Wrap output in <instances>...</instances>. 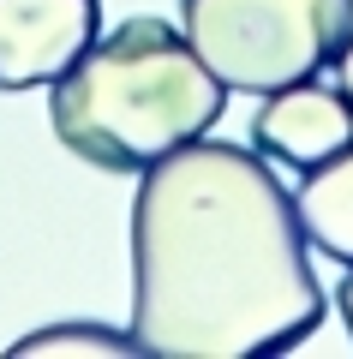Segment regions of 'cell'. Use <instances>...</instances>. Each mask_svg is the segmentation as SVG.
<instances>
[{"label":"cell","mask_w":353,"mask_h":359,"mask_svg":"<svg viewBox=\"0 0 353 359\" xmlns=\"http://www.w3.org/2000/svg\"><path fill=\"white\" fill-rule=\"evenodd\" d=\"M293 204H300L305 240H312L324 257H335L341 269H353V138L341 144L335 156L300 168Z\"/></svg>","instance_id":"8992f818"},{"label":"cell","mask_w":353,"mask_h":359,"mask_svg":"<svg viewBox=\"0 0 353 359\" xmlns=\"http://www.w3.org/2000/svg\"><path fill=\"white\" fill-rule=\"evenodd\" d=\"M48 90L54 138L102 174H144L168 150L204 138L227 108V84L168 18L114 25Z\"/></svg>","instance_id":"7a4b0ae2"},{"label":"cell","mask_w":353,"mask_h":359,"mask_svg":"<svg viewBox=\"0 0 353 359\" xmlns=\"http://www.w3.org/2000/svg\"><path fill=\"white\" fill-rule=\"evenodd\" d=\"M180 30L227 90L269 96L335 66L353 0H180Z\"/></svg>","instance_id":"3957f363"},{"label":"cell","mask_w":353,"mask_h":359,"mask_svg":"<svg viewBox=\"0 0 353 359\" xmlns=\"http://www.w3.org/2000/svg\"><path fill=\"white\" fill-rule=\"evenodd\" d=\"M347 138H353V102L341 96V84H317V78L269 90L252 114V144L269 162L312 168L335 156Z\"/></svg>","instance_id":"5b68a950"},{"label":"cell","mask_w":353,"mask_h":359,"mask_svg":"<svg viewBox=\"0 0 353 359\" xmlns=\"http://www.w3.org/2000/svg\"><path fill=\"white\" fill-rule=\"evenodd\" d=\"M305 222L269 156L192 138L138 174L132 341L150 359L288 353L324 323Z\"/></svg>","instance_id":"6da1fadb"},{"label":"cell","mask_w":353,"mask_h":359,"mask_svg":"<svg viewBox=\"0 0 353 359\" xmlns=\"http://www.w3.org/2000/svg\"><path fill=\"white\" fill-rule=\"evenodd\" d=\"M335 84H341V96L353 102V36L341 42V54H335Z\"/></svg>","instance_id":"ba28073f"},{"label":"cell","mask_w":353,"mask_h":359,"mask_svg":"<svg viewBox=\"0 0 353 359\" xmlns=\"http://www.w3.org/2000/svg\"><path fill=\"white\" fill-rule=\"evenodd\" d=\"M335 306H341V323H347V335H353V269L341 276V287H335Z\"/></svg>","instance_id":"9c48e42d"},{"label":"cell","mask_w":353,"mask_h":359,"mask_svg":"<svg viewBox=\"0 0 353 359\" xmlns=\"http://www.w3.org/2000/svg\"><path fill=\"white\" fill-rule=\"evenodd\" d=\"M96 36V0H0V90L54 84Z\"/></svg>","instance_id":"277c9868"},{"label":"cell","mask_w":353,"mask_h":359,"mask_svg":"<svg viewBox=\"0 0 353 359\" xmlns=\"http://www.w3.org/2000/svg\"><path fill=\"white\" fill-rule=\"evenodd\" d=\"M66 353L138 359V341H132V330H108V323H48V330H30L6 347V359H66Z\"/></svg>","instance_id":"52a82bcc"}]
</instances>
